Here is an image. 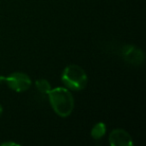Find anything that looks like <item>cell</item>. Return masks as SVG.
<instances>
[{
    "instance_id": "1",
    "label": "cell",
    "mask_w": 146,
    "mask_h": 146,
    "mask_svg": "<svg viewBox=\"0 0 146 146\" xmlns=\"http://www.w3.org/2000/svg\"><path fill=\"white\" fill-rule=\"evenodd\" d=\"M50 105L60 117H68L74 109V98L68 88L57 87L48 93Z\"/></svg>"
},
{
    "instance_id": "2",
    "label": "cell",
    "mask_w": 146,
    "mask_h": 146,
    "mask_svg": "<svg viewBox=\"0 0 146 146\" xmlns=\"http://www.w3.org/2000/svg\"><path fill=\"white\" fill-rule=\"evenodd\" d=\"M61 80L66 88L74 91L84 89L88 82L85 70L76 64H71L65 67L61 75Z\"/></svg>"
},
{
    "instance_id": "3",
    "label": "cell",
    "mask_w": 146,
    "mask_h": 146,
    "mask_svg": "<svg viewBox=\"0 0 146 146\" xmlns=\"http://www.w3.org/2000/svg\"><path fill=\"white\" fill-rule=\"evenodd\" d=\"M0 83H5L10 89L15 92H24L28 90L31 86V79L27 74L23 72H13L10 75L1 76L0 77Z\"/></svg>"
},
{
    "instance_id": "4",
    "label": "cell",
    "mask_w": 146,
    "mask_h": 146,
    "mask_svg": "<svg viewBox=\"0 0 146 146\" xmlns=\"http://www.w3.org/2000/svg\"><path fill=\"white\" fill-rule=\"evenodd\" d=\"M121 54L127 63L134 66H139L144 62V52L134 45H125L122 47Z\"/></svg>"
},
{
    "instance_id": "5",
    "label": "cell",
    "mask_w": 146,
    "mask_h": 146,
    "mask_svg": "<svg viewBox=\"0 0 146 146\" xmlns=\"http://www.w3.org/2000/svg\"><path fill=\"white\" fill-rule=\"evenodd\" d=\"M109 143L111 146H132L133 140L129 133L122 128H116L109 134Z\"/></svg>"
},
{
    "instance_id": "6",
    "label": "cell",
    "mask_w": 146,
    "mask_h": 146,
    "mask_svg": "<svg viewBox=\"0 0 146 146\" xmlns=\"http://www.w3.org/2000/svg\"><path fill=\"white\" fill-rule=\"evenodd\" d=\"M106 133V125L103 122H98L92 127L91 136L94 139H101Z\"/></svg>"
},
{
    "instance_id": "7",
    "label": "cell",
    "mask_w": 146,
    "mask_h": 146,
    "mask_svg": "<svg viewBox=\"0 0 146 146\" xmlns=\"http://www.w3.org/2000/svg\"><path fill=\"white\" fill-rule=\"evenodd\" d=\"M35 85H36V88L40 93L43 94H48L49 91H50L52 88H51V85L46 79H38L35 81Z\"/></svg>"
},
{
    "instance_id": "8",
    "label": "cell",
    "mask_w": 146,
    "mask_h": 146,
    "mask_svg": "<svg viewBox=\"0 0 146 146\" xmlns=\"http://www.w3.org/2000/svg\"><path fill=\"white\" fill-rule=\"evenodd\" d=\"M6 145H19L17 143H14V142H3V143L0 144V146H6Z\"/></svg>"
},
{
    "instance_id": "9",
    "label": "cell",
    "mask_w": 146,
    "mask_h": 146,
    "mask_svg": "<svg viewBox=\"0 0 146 146\" xmlns=\"http://www.w3.org/2000/svg\"><path fill=\"white\" fill-rule=\"evenodd\" d=\"M2 112H3V108H2V105L0 104V116H1V114H2Z\"/></svg>"
}]
</instances>
